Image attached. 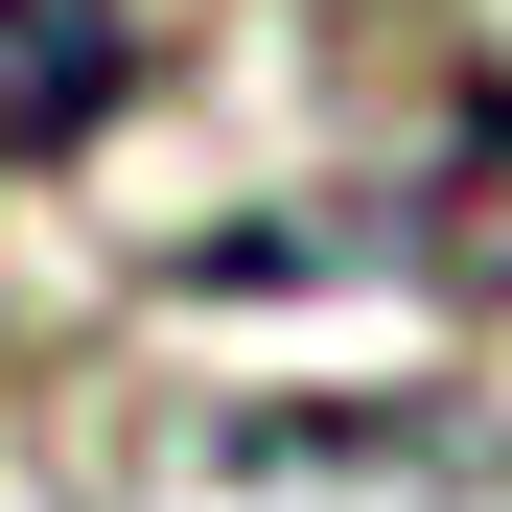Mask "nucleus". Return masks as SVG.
I'll return each mask as SVG.
<instances>
[{
  "label": "nucleus",
  "mask_w": 512,
  "mask_h": 512,
  "mask_svg": "<svg viewBox=\"0 0 512 512\" xmlns=\"http://www.w3.org/2000/svg\"><path fill=\"white\" fill-rule=\"evenodd\" d=\"M117 94H140V24H117V0H0V187L70 163Z\"/></svg>",
  "instance_id": "1"
}]
</instances>
